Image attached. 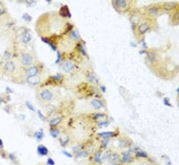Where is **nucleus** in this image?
I'll return each instance as SVG.
<instances>
[{
  "instance_id": "29",
  "label": "nucleus",
  "mask_w": 179,
  "mask_h": 165,
  "mask_svg": "<svg viewBox=\"0 0 179 165\" xmlns=\"http://www.w3.org/2000/svg\"><path fill=\"white\" fill-rule=\"evenodd\" d=\"M134 158L136 160H148L149 156L146 151L139 150V151H137V152L134 153Z\"/></svg>"
},
{
  "instance_id": "6",
  "label": "nucleus",
  "mask_w": 179,
  "mask_h": 165,
  "mask_svg": "<svg viewBox=\"0 0 179 165\" xmlns=\"http://www.w3.org/2000/svg\"><path fill=\"white\" fill-rule=\"evenodd\" d=\"M36 96L40 104L42 105H47L51 103L55 98V90L51 86H43L39 87L36 92Z\"/></svg>"
},
{
  "instance_id": "9",
  "label": "nucleus",
  "mask_w": 179,
  "mask_h": 165,
  "mask_svg": "<svg viewBox=\"0 0 179 165\" xmlns=\"http://www.w3.org/2000/svg\"><path fill=\"white\" fill-rule=\"evenodd\" d=\"M142 13H143L144 17L146 18H151V19H155L157 20L160 15H164L162 10V7H161L160 2H157V3H151L148 5L144 6L141 9Z\"/></svg>"
},
{
  "instance_id": "4",
  "label": "nucleus",
  "mask_w": 179,
  "mask_h": 165,
  "mask_svg": "<svg viewBox=\"0 0 179 165\" xmlns=\"http://www.w3.org/2000/svg\"><path fill=\"white\" fill-rule=\"evenodd\" d=\"M159 28L158 27V22L155 19H151V18L144 17L138 24L136 25L135 29L133 30V34H134L135 39L139 43L142 39L146 38V35L151 31H155Z\"/></svg>"
},
{
  "instance_id": "1",
  "label": "nucleus",
  "mask_w": 179,
  "mask_h": 165,
  "mask_svg": "<svg viewBox=\"0 0 179 165\" xmlns=\"http://www.w3.org/2000/svg\"><path fill=\"white\" fill-rule=\"evenodd\" d=\"M0 72L12 81H17L19 83L25 82L24 69L20 66L17 58H12V60H9L7 62H3L1 68H0Z\"/></svg>"
},
{
  "instance_id": "49",
  "label": "nucleus",
  "mask_w": 179,
  "mask_h": 165,
  "mask_svg": "<svg viewBox=\"0 0 179 165\" xmlns=\"http://www.w3.org/2000/svg\"><path fill=\"white\" fill-rule=\"evenodd\" d=\"M0 150H4V145L1 139H0Z\"/></svg>"
},
{
  "instance_id": "32",
  "label": "nucleus",
  "mask_w": 179,
  "mask_h": 165,
  "mask_svg": "<svg viewBox=\"0 0 179 165\" xmlns=\"http://www.w3.org/2000/svg\"><path fill=\"white\" fill-rule=\"evenodd\" d=\"M112 152H113L112 149H106V150L103 151V155H101V162H103V164L108 163Z\"/></svg>"
},
{
  "instance_id": "23",
  "label": "nucleus",
  "mask_w": 179,
  "mask_h": 165,
  "mask_svg": "<svg viewBox=\"0 0 179 165\" xmlns=\"http://www.w3.org/2000/svg\"><path fill=\"white\" fill-rule=\"evenodd\" d=\"M90 148H86L84 150L80 151V152H78L77 154H75L73 156V158L75 160H84V159H88V158L90 157V155H91V152L89 151Z\"/></svg>"
},
{
  "instance_id": "51",
  "label": "nucleus",
  "mask_w": 179,
  "mask_h": 165,
  "mask_svg": "<svg viewBox=\"0 0 179 165\" xmlns=\"http://www.w3.org/2000/svg\"><path fill=\"white\" fill-rule=\"evenodd\" d=\"M2 64H3V62H2V61H1V58H0V68H1Z\"/></svg>"
},
{
  "instance_id": "15",
  "label": "nucleus",
  "mask_w": 179,
  "mask_h": 165,
  "mask_svg": "<svg viewBox=\"0 0 179 165\" xmlns=\"http://www.w3.org/2000/svg\"><path fill=\"white\" fill-rule=\"evenodd\" d=\"M65 116L60 113H56V114L52 115L50 118L48 119V126L49 127H60V125L63 123Z\"/></svg>"
},
{
  "instance_id": "41",
  "label": "nucleus",
  "mask_w": 179,
  "mask_h": 165,
  "mask_svg": "<svg viewBox=\"0 0 179 165\" xmlns=\"http://www.w3.org/2000/svg\"><path fill=\"white\" fill-rule=\"evenodd\" d=\"M25 105H26L27 107H28V109H29V110L33 111V112H34V111H35V108H34V106L32 105V104H31L29 101H25Z\"/></svg>"
},
{
  "instance_id": "48",
  "label": "nucleus",
  "mask_w": 179,
  "mask_h": 165,
  "mask_svg": "<svg viewBox=\"0 0 179 165\" xmlns=\"http://www.w3.org/2000/svg\"><path fill=\"white\" fill-rule=\"evenodd\" d=\"M26 3L28 4L29 6H31V5H33V4H35V2L32 1V0H28V1H26Z\"/></svg>"
},
{
  "instance_id": "7",
  "label": "nucleus",
  "mask_w": 179,
  "mask_h": 165,
  "mask_svg": "<svg viewBox=\"0 0 179 165\" xmlns=\"http://www.w3.org/2000/svg\"><path fill=\"white\" fill-rule=\"evenodd\" d=\"M112 5L114 6L117 12L121 15H126V13L131 12L135 8V2L130 1V0H113Z\"/></svg>"
},
{
  "instance_id": "21",
  "label": "nucleus",
  "mask_w": 179,
  "mask_h": 165,
  "mask_svg": "<svg viewBox=\"0 0 179 165\" xmlns=\"http://www.w3.org/2000/svg\"><path fill=\"white\" fill-rule=\"evenodd\" d=\"M57 139H58V144L60 145V147L65 149V148H67V147L70 146L71 141H72V137L69 133H62L60 137H58Z\"/></svg>"
},
{
  "instance_id": "47",
  "label": "nucleus",
  "mask_w": 179,
  "mask_h": 165,
  "mask_svg": "<svg viewBox=\"0 0 179 165\" xmlns=\"http://www.w3.org/2000/svg\"><path fill=\"white\" fill-rule=\"evenodd\" d=\"M163 159H165V161H166V164L167 165H172V162H171V160H170V158L168 157V156H163Z\"/></svg>"
},
{
  "instance_id": "24",
  "label": "nucleus",
  "mask_w": 179,
  "mask_h": 165,
  "mask_svg": "<svg viewBox=\"0 0 179 165\" xmlns=\"http://www.w3.org/2000/svg\"><path fill=\"white\" fill-rule=\"evenodd\" d=\"M67 36H68V38L71 40V41L74 42V43H77V42L80 41V40L82 39V38H81L80 33H79V31L77 30L76 28H74L69 34H67Z\"/></svg>"
},
{
  "instance_id": "45",
  "label": "nucleus",
  "mask_w": 179,
  "mask_h": 165,
  "mask_svg": "<svg viewBox=\"0 0 179 165\" xmlns=\"http://www.w3.org/2000/svg\"><path fill=\"white\" fill-rule=\"evenodd\" d=\"M46 164L47 165H55V161H54L51 157H48V158H47V160H46Z\"/></svg>"
},
{
  "instance_id": "39",
  "label": "nucleus",
  "mask_w": 179,
  "mask_h": 165,
  "mask_svg": "<svg viewBox=\"0 0 179 165\" xmlns=\"http://www.w3.org/2000/svg\"><path fill=\"white\" fill-rule=\"evenodd\" d=\"M133 165H151V162H148V160H136L133 162Z\"/></svg>"
},
{
  "instance_id": "14",
  "label": "nucleus",
  "mask_w": 179,
  "mask_h": 165,
  "mask_svg": "<svg viewBox=\"0 0 179 165\" xmlns=\"http://www.w3.org/2000/svg\"><path fill=\"white\" fill-rule=\"evenodd\" d=\"M88 103H89L90 107L94 111H97V112H101L103 110L106 109L105 99H103V96H99V98H90Z\"/></svg>"
},
{
  "instance_id": "34",
  "label": "nucleus",
  "mask_w": 179,
  "mask_h": 165,
  "mask_svg": "<svg viewBox=\"0 0 179 165\" xmlns=\"http://www.w3.org/2000/svg\"><path fill=\"white\" fill-rule=\"evenodd\" d=\"M108 164H114V163H119V153L113 151L112 154L110 156V159H108Z\"/></svg>"
},
{
  "instance_id": "10",
  "label": "nucleus",
  "mask_w": 179,
  "mask_h": 165,
  "mask_svg": "<svg viewBox=\"0 0 179 165\" xmlns=\"http://www.w3.org/2000/svg\"><path fill=\"white\" fill-rule=\"evenodd\" d=\"M46 72V68H45L44 64L38 61L34 65H32L29 68L24 70V76L25 78L27 77H33V76H38V75H44Z\"/></svg>"
},
{
  "instance_id": "33",
  "label": "nucleus",
  "mask_w": 179,
  "mask_h": 165,
  "mask_svg": "<svg viewBox=\"0 0 179 165\" xmlns=\"http://www.w3.org/2000/svg\"><path fill=\"white\" fill-rule=\"evenodd\" d=\"M111 144V139H101L99 142V148L98 150L105 151L106 149H108V146Z\"/></svg>"
},
{
  "instance_id": "8",
  "label": "nucleus",
  "mask_w": 179,
  "mask_h": 165,
  "mask_svg": "<svg viewBox=\"0 0 179 165\" xmlns=\"http://www.w3.org/2000/svg\"><path fill=\"white\" fill-rule=\"evenodd\" d=\"M162 56H161V53L156 48H151L148 49L146 53V64L148 65L149 69L153 71L156 67L160 64Z\"/></svg>"
},
{
  "instance_id": "43",
  "label": "nucleus",
  "mask_w": 179,
  "mask_h": 165,
  "mask_svg": "<svg viewBox=\"0 0 179 165\" xmlns=\"http://www.w3.org/2000/svg\"><path fill=\"white\" fill-rule=\"evenodd\" d=\"M23 19L24 20H26L27 22H31L32 21V18H31V15H29V13H24V15H23Z\"/></svg>"
},
{
  "instance_id": "19",
  "label": "nucleus",
  "mask_w": 179,
  "mask_h": 165,
  "mask_svg": "<svg viewBox=\"0 0 179 165\" xmlns=\"http://www.w3.org/2000/svg\"><path fill=\"white\" fill-rule=\"evenodd\" d=\"M101 155H103V151L96 150L90 155L89 160L91 161V163H93L94 165H103V162H101Z\"/></svg>"
},
{
  "instance_id": "37",
  "label": "nucleus",
  "mask_w": 179,
  "mask_h": 165,
  "mask_svg": "<svg viewBox=\"0 0 179 165\" xmlns=\"http://www.w3.org/2000/svg\"><path fill=\"white\" fill-rule=\"evenodd\" d=\"M62 62H63V53L60 50V49H57V50H56V61H55V64L60 65Z\"/></svg>"
},
{
  "instance_id": "44",
  "label": "nucleus",
  "mask_w": 179,
  "mask_h": 165,
  "mask_svg": "<svg viewBox=\"0 0 179 165\" xmlns=\"http://www.w3.org/2000/svg\"><path fill=\"white\" fill-rule=\"evenodd\" d=\"M62 154H63V155H65L67 156L68 158H73V154H72V153H70V152H68L67 150H62Z\"/></svg>"
},
{
  "instance_id": "20",
  "label": "nucleus",
  "mask_w": 179,
  "mask_h": 165,
  "mask_svg": "<svg viewBox=\"0 0 179 165\" xmlns=\"http://www.w3.org/2000/svg\"><path fill=\"white\" fill-rule=\"evenodd\" d=\"M25 82L28 83L30 86H37L43 82V75L33 76V77H27L25 78Z\"/></svg>"
},
{
  "instance_id": "28",
  "label": "nucleus",
  "mask_w": 179,
  "mask_h": 165,
  "mask_svg": "<svg viewBox=\"0 0 179 165\" xmlns=\"http://www.w3.org/2000/svg\"><path fill=\"white\" fill-rule=\"evenodd\" d=\"M170 15V24L172 26H177L179 24V15H178V8L173 10L172 12L169 13Z\"/></svg>"
},
{
  "instance_id": "27",
  "label": "nucleus",
  "mask_w": 179,
  "mask_h": 165,
  "mask_svg": "<svg viewBox=\"0 0 179 165\" xmlns=\"http://www.w3.org/2000/svg\"><path fill=\"white\" fill-rule=\"evenodd\" d=\"M15 49H11V48H7L6 50H4L3 55L1 56V61L2 62H7V61L9 60H12V58H15Z\"/></svg>"
},
{
  "instance_id": "26",
  "label": "nucleus",
  "mask_w": 179,
  "mask_h": 165,
  "mask_svg": "<svg viewBox=\"0 0 179 165\" xmlns=\"http://www.w3.org/2000/svg\"><path fill=\"white\" fill-rule=\"evenodd\" d=\"M86 148H88V147L85 143H83V142L82 143H81V142H77V143H75L73 146H72V149H71L72 154H74V155L77 154L78 152L84 150V149H86Z\"/></svg>"
},
{
  "instance_id": "40",
  "label": "nucleus",
  "mask_w": 179,
  "mask_h": 165,
  "mask_svg": "<svg viewBox=\"0 0 179 165\" xmlns=\"http://www.w3.org/2000/svg\"><path fill=\"white\" fill-rule=\"evenodd\" d=\"M163 104H164L165 106H167V107H172V104L170 103V99L169 98H163Z\"/></svg>"
},
{
  "instance_id": "38",
  "label": "nucleus",
  "mask_w": 179,
  "mask_h": 165,
  "mask_svg": "<svg viewBox=\"0 0 179 165\" xmlns=\"http://www.w3.org/2000/svg\"><path fill=\"white\" fill-rule=\"evenodd\" d=\"M7 158L10 160L11 162H12L13 164L17 163V155H15V153H9V154H7Z\"/></svg>"
},
{
  "instance_id": "25",
  "label": "nucleus",
  "mask_w": 179,
  "mask_h": 165,
  "mask_svg": "<svg viewBox=\"0 0 179 165\" xmlns=\"http://www.w3.org/2000/svg\"><path fill=\"white\" fill-rule=\"evenodd\" d=\"M89 117H90L91 120L96 122V121H99V120H103V119L108 118V114L105 112H97V111H95V112H93V113H90Z\"/></svg>"
},
{
  "instance_id": "22",
  "label": "nucleus",
  "mask_w": 179,
  "mask_h": 165,
  "mask_svg": "<svg viewBox=\"0 0 179 165\" xmlns=\"http://www.w3.org/2000/svg\"><path fill=\"white\" fill-rule=\"evenodd\" d=\"M58 17L62 18L63 20H70L72 18L71 11L69 9V6L68 5H63L60 7V9L58 10Z\"/></svg>"
},
{
  "instance_id": "3",
  "label": "nucleus",
  "mask_w": 179,
  "mask_h": 165,
  "mask_svg": "<svg viewBox=\"0 0 179 165\" xmlns=\"http://www.w3.org/2000/svg\"><path fill=\"white\" fill-rule=\"evenodd\" d=\"M13 48L15 50L28 49L33 43V35L30 29L27 27H19L13 34Z\"/></svg>"
},
{
  "instance_id": "31",
  "label": "nucleus",
  "mask_w": 179,
  "mask_h": 165,
  "mask_svg": "<svg viewBox=\"0 0 179 165\" xmlns=\"http://www.w3.org/2000/svg\"><path fill=\"white\" fill-rule=\"evenodd\" d=\"M37 154L39 156H41V157H44V156H48L49 155V150L47 149L46 146H44V145H39V146L37 147Z\"/></svg>"
},
{
  "instance_id": "17",
  "label": "nucleus",
  "mask_w": 179,
  "mask_h": 165,
  "mask_svg": "<svg viewBox=\"0 0 179 165\" xmlns=\"http://www.w3.org/2000/svg\"><path fill=\"white\" fill-rule=\"evenodd\" d=\"M161 7L164 13H170L176 8H178V2L176 1H168V2H160Z\"/></svg>"
},
{
  "instance_id": "52",
  "label": "nucleus",
  "mask_w": 179,
  "mask_h": 165,
  "mask_svg": "<svg viewBox=\"0 0 179 165\" xmlns=\"http://www.w3.org/2000/svg\"><path fill=\"white\" fill-rule=\"evenodd\" d=\"M38 165H47L46 163H41V164H38Z\"/></svg>"
},
{
  "instance_id": "12",
  "label": "nucleus",
  "mask_w": 179,
  "mask_h": 165,
  "mask_svg": "<svg viewBox=\"0 0 179 165\" xmlns=\"http://www.w3.org/2000/svg\"><path fill=\"white\" fill-rule=\"evenodd\" d=\"M134 161V153H133L131 148H128L126 150L122 151L121 153H119V163H121L122 165H129L133 163Z\"/></svg>"
},
{
  "instance_id": "30",
  "label": "nucleus",
  "mask_w": 179,
  "mask_h": 165,
  "mask_svg": "<svg viewBox=\"0 0 179 165\" xmlns=\"http://www.w3.org/2000/svg\"><path fill=\"white\" fill-rule=\"evenodd\" d=\"M49 134L54 139H57L62 134V130L60 127H49Z\"/></svg>"
},
{
  "instance_id": "2",
  "label": "nucleus",
  "mask_w": 179,
  "mask_h": 165,
  "mask_svg": "<svg viewBox=\"0 0 179 165\" xmlns=\"http://www.w3.org/2000/svg\"><path fill=\"white\" fill-rule=\"evenodd\" d=\"M153 72L158 76V77L165 79V80H171L177 75L178 66L171 58H162L160 64L158 65Z\"/></svg>"
},
{
  "instance_id": "50",
  "label": "nucleus",
  "mask_w": 179,
  "mask_h": 165,
  "mask_svg": "<svg viewBox=\"0 0 179 165\" xmlns=\"http://www.w3.org/2000/svg\"><path fill=\"white\" fill-rule=\"evenodd\" d=\"M108 165H122L121 163H114V164H108Z\"/></svg>"
},
{
  "instance_id": "42",
  "label": "nucleus",
  "mask_w": 179,
  "mask_h": 165,
  "mask_svg": "<svg viewBox=\"0 0 179 165\" xmlns=\"http://www.w3.org/2000/svg\"><path fill=\"white\" fill-rule=\"evenodd\" d=\"M37 114H38V117H39V119H41L43 122L46 121V118H45V116L41 113V111H40V110H37Z\"/></svg>"
},
{
  "instance_id": "18",
  "label": "nucleus",
  "mask_w": 179,
  "mask_h": 165,
  "mask_svg": "<svg viewBox=\"0 0 179 165\" xmlns=\"http://www.w3.org/2000/svg\"><path fill=\"white\" fill-rule=\"evenodd\" d=\"M120 132L119 130H110V131H103V132H97L96 133V137H98V139H114V137H119Z\"/></svg>"
},
{
  "instance_id": "35",
  "label": "nucleus",
  "mask_w": 179,
  "mask_h": 165,
  "mask_svg": "<svg viewBox=\"0 0 179 165\" xmlns=\"http://www.w3.org/2000/svg\"><path fill=\"white\" fill-rule=\"evenodd\" d=\"M111 124V121L108 120V119H103V120L96 121V127L97 128H103V127H108Z\"/></svg>"
},
{
  "instance_id": "5",
  "label": "nucleus",
  "mask_w": 179,
  "mask_h": 165,
  "mask_svg": "<svg viewBox=\"0 0 179 165\" xmlns=\"http://www.w3.org/2000/svg\"><path fill=\"white\" fill-rule=\"evenodd\" d=\"M15 58H17V63L24 70L39 61L37 58V55L33 49H23V50H15Z\"/></svg>"
},
{
  "instance_id": "36",
  "label": "nucleus",
  "mask_w": 179,
  "mask_h": 165,
  "mask_svg": "<svg viewBox=\"0 0 179 165\" xmlns=\"http://www.w3.org/2000/svg\"><path fill=\"white\" fill-rule=\"evenodd\" d=\"M33 137L36 139V141L38 142V143H40V142L43 139V137H44V132H43V129H39L38 131H36L35 133L33 134Z\"/></svg>"
},
{
  "instance_id": "13",
  "label": "nucleus",
  "mask_w": 179,
  "mask_h": 165,
  "mask_svg": "<svg viewBox=\"0 0 179 165\" xmlns=\"http://www.w3.org/2000/svg\"><path fill=\"white\" fill-rule=\"evenodd\" d=\"M84 77L87 81V83H89L92 86H97L100 84L99 83V78L97 77V74L95 73V71L92 68H88L84 71Z\"/></svg>"
},
{
  "instance_id": "11",
  "label": "nucleus",
  "mask_w": 179,
  "mask_h": 165,
  "mask_svg": "<svg viewBox=\"0 0 179 165\" xmlns=\"http://www.w3.org/2000/svg\"><path fill=\"white\" fill-rule=\"evenodd\" d=\"M65 81V75H63L62 73H56L52 76H48L47 79H45L42 82V84H40V87L43 86H51V87H55V86H60V85H63Z\"/></svg>"
},
{
  "instance_id": "16",
  "label": "nucleus",
  "mask_w": 179,
  "mask_h": 165,
  "mask_svg": "<svg viewBox=\"0 0 179 165\" xmlns=\"http://www.w3.org/2000/svg\"><path fill=\"white\" fill-rule=\"evenodd\" d=\"M9 13L7 11L5 4L0 1V25H5L8 21H10Z\"/></svg>"
},
{
  "instance_id": "46",
  "label": "nucleus",
  "mask_w": 179,
  "mask_h": 165,
  "mask_svg": "<svg viewBox=\"0 0 179 165\" xmlns=\"http://www.w3.org/2000/svg\"><path fill=\"white\" fill-rule=\"evenodd\" d=\"M98 90H99V91H101V93H106V87L105 86V85H103V84H99L98 85Z\"/></svg>"
}]
</instances>
